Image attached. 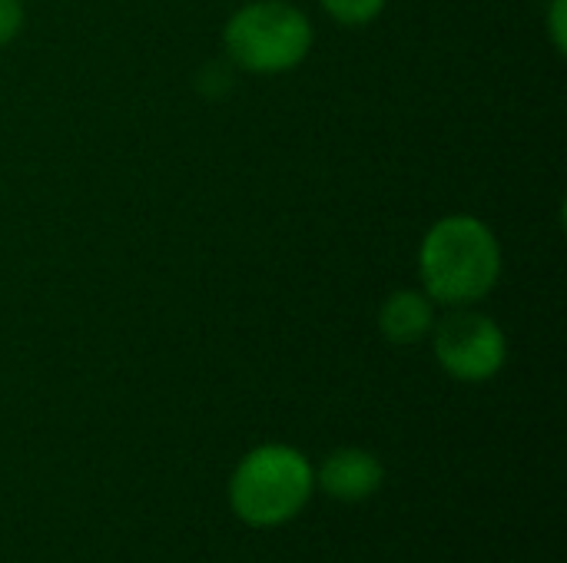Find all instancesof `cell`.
<instances>
[{"mask_svg":"<svg viewBox=\"0 0 567 563\" xmlns=\"http://www.w3.org/2000/svg\"><path fill=\"white\" fill-rule=\"evenodd\" d=\"M385 481V468L382 461L372 455V451H362V448H339L332 451L319 475H316V484L342 501V504H359V501H369Z\"/></svg>","mask_w":567,"mask_h":563,"instance_id":"5b68a950","label":"cell"},{"mask_svg":"<svg viewBox=\"0 0 567 563\" xmlns=\"http://www.w3.org/2000/svg\"><path fill=\"white\" fill-rule=\"evenodd\" d=\"M435 302L422 289H395L379 309V332L392 345H419L435 329Z\"/></svg>","mask_w":567,"mask_h":563,"instance_id":"8992f818","label":"cell"},{"mask_svg":"<svg viewBox=\"0 0 567 563\" xmlns=\"http://www.w3.org/2000/svg\"><path fill=\"white\" fill-rule=\"evenodd\" d=\"M435 358L455 382H492L508 362V338L492 315L472 309H452L432 329Z\"/></svg>","mask_w":567,"mask_h":563,"instance_id":"277c9868","label":"cell"},{"mask_svg":"<svg viewBox=\"0 0 567 563\" xmlns=\"http://www.w3.org/2000/svg\"><path fill=\"white\" fill-rule=\"evenodd\" d=\"M422 292L445 309H472L492 295L502 279L498 236L468 212L442 216L419 246Z\"/></svg>","mask_w":567,"mask_h":563,"instance_id":"6da1fadb","label":"cell"},{"mask_svg":"<svg viewBox=\"0 0 567 563\" xmlns=\"http://www.w3.org/2000/svg\"><path fill=\"white\" fill-rule=\"evenodd\" d=\"M319 3L342 27H365L385 10V0H319Z\"/></svg>","mask_w":567,"mask_h":563,"instance_id":"52a82bcc","label":"cell"},{"mask_svg":"<svg viewBox=\"0 0 567 563\" xmlns=\"http://www.w3.org/2000/svg\"><path fill=\"white\" fill-rule=\"evenodd\" d=\"M23 23H27L23 3L20 0H0V46L13 43L20 37Z\"/></svg>","mask_w":567,"mask_h":563,"instance_id":"ba28073f","label":"cell"},{"mask_svg":"<svg viewBox=\"0 0 567 563\" xmlns=\"http://www.w3.org/2000/svg\"><path fill=\"white\" fill-rule=\"evenodd\" d=\"M316 471L289 445L252 448L229 478V508L249 528H282L312 498Z\"/></svg>","mask_w":567,"mask_h":563,"instance_id":"7a4b0ae2","label":"cell"},{"mask_svg":"<svg viewBox=\"0 0 567 563\" xmlns=\"http://www.w3.org/2000/svg\"><path fill=\"white\" fill-rule=\"evenodd\" d=\"M229 63L249 73L296 70L312 50V23L292 0H249L223 30Z\"/></svg>","mask_w":567,"mask_h":563,"instance_id":"3957f363","label":"cell"},{"mask_svg":"<svg viewBox=\"0 0 567 563\" xmlns=\"http://www.w3.org/2000/svg\"><path fill=\"white\" fill-rule=\"evenodd\" d=\"M565 10H567V0H551V3H548V33H551V43H555V50H558V53H565V46H567Z\"/></svg>","mask_w":567,"mask_h":563,"instance_id":"9c48e42d","label":"cell"}]
</instances>
